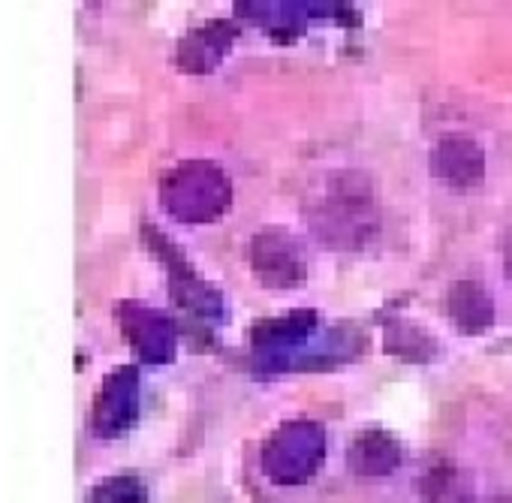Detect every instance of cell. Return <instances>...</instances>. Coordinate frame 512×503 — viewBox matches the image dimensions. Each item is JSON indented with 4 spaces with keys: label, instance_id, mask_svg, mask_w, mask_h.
Here are the masks:
<instances>
[{
    "label": "cell",
    "instance_id": "cell-2",
    "mask_svg": "<svg viewBox=\"0 0 512 503\" xmlns=\"http://www.w3.org/2000/svg\"><path fill=\"white\" fill-rule=\"evenodd\" d=\"M160 199L172 217L184 223H208L226 211L229 181L220 166L205 160H190L163 178Z\"/></svg>",
    "mask_w": 512,
    "mask_h": 503
},
{
    "label": "cell",
    "instance_id": "cell-7",
    "mask_svg": "<svg viewBox=\"0 0 512 503\" xmlns=\"http://www.w3.org/2000/svg\"><path fill=\"white\" fill-rule=\"evenodd\" d=\"M121 326H124L133 350L145 362L160 365V362H169L175 356V329L163 314L127 305V308H121Z\"/></svg>",
    "mask_w": 512,
    "mask_h": 503
},
{
    "label": "cell",
    "instance_id": "cell-5",
    "mask_svg": "<svg viewBox=\"0 0 512 503\" xmlns=\"http://www.w3.org/2000/svg\"><path fill=\"white\" fill-rule=\"evenodd\" d=\"M314 326H317V317L311 311H299L284 320L263 323L253 332V353L260 368H269V371L290 368L293 356L308 344Z\"/></svg>",
    "mask_w": 512,
    "mask_h": 503
},
{
    "label": "cell",
    "instance_id": "cell-4",
    "mask_svg": "<svg viewBox=\"0 0 512 503\" xmlns=\"http://www.w3.org/2000/svg\"><path fill=\"white\" fill-rule=\"evenodd\" d=\"M250 266L266 287H296L305 278L302 247L284 229H266L250 241Z\"/></svg>",
    "mask_w": 512,
    "mask_h": 503
},
{
    "label": "cell",
    "instance_id": "cell-6",
    "mask_svg": "<svg viewBox=\"0 0 512 503\" xmlns=\"http://www.w3.org/2000/svg\"><path fill=\"white\" fill-rule=\"evenodd\" d=\"M139 410V377L133 368H118L106 377L97 407H94V428L103 437H115L127 431Z\"/></svg>",
    "mask_w": 512,
    "mask_h": 503
},
{
    "label": "cell",
    "instance_id": "cell-13",
    "mask_svg": "<svg viewBox=\"0 0 512 503\" xmlns=\"http://www.w3.org/2000/svg\"><path fill=\"white\" fill-rule=\"evenodd\" d=\"M506 272H509V278H512V250L506 254Z\"/></svg>",
    "mask_w": 512,
    "mask_h": 503
},
{
    "label": "cell",
    "instance_id": "cell-3",
    "mask_svg": "<svg viewBox=\"0 0 512 503\" xmlns=\"http://www.w3.org/2000/svg\"><path fill=\"white\" fill-rule=\"evenodd\" d=\"M323 428L317 422H290L266 446V470L281 482L311 476L323 458Z\"/></svg>",
    "mask_w": 512,
    "mask_h": 503
},
{
    "label": "cell",
    "instance_id": "cell-10",
    "mask_svg": "<svg viewBox=\"0 0 512 503\" xmlns=\"http://www.w3.org/2000/svg\"><path fill=\"white\" fill-rule=\"evenodd\" d=\"M449 317L461 332H482L494 320V302L479 284L461 281L449 290Z\"/></svg>",
    "mask_w": 512,
    "mask_h": 503
},
{
    "label": "cell",
    "instance_id": "cell-9",
    "mask_svg": "<svg viewBox=\"0 0 512 503\" xmlns=\"http://www.w3.org/2000/svg\"><path fill=\"white\" fill-rule=\"evenodd\" d=\"M235 31L226 25V22H214L202 31H193L184 43H181V52H178V61L184 70L190 73H205L211 70L229 49Z\"/></svg>",
    "mask_w": 512,
    "mask_h": 503
},
{
    "label": "cell",
    "instance_id": "cell-12",
    "mask_svg": "<svg viewBox=\"0 0 512 503\" xmlns=\"http://www.w3.org/2000/svg\"><path fill=\"white\" fill-rule=\"evenodd\" d=\"M142 500V485L136 479H109L94 488L91 503H136Z\"/></svg>",
    "mask_w": 512,
    "mask_h": 503
},
{
    "label": "cell",
    "instance_id": "cell-8",
    "mask_svg": "<svg viewBox=\"0 0 512 503\" xmlns=\"http://www.w3.org/2000/svg\"><path fill=\"white\" fill-rule=\"evenodd\" d=\"M434 175L449 187H473L485 175V154L467 136H446L434 148Z\"/></svg>",
    "mask_w": 512,
    "mask_h": 503
},
{
    "label": "cell",
    "instance_id": "cell-1",
    "mask_svg": "<svg viewBox=\"0 0 512 503\" xmlns=\"http://www.w3.org/2000/svg\"><path fill=\"white\" fill-rule=\"evenodd\" d=\"M311 223L323 241L335 247H359L377 226L374 196L362 175H335L317 202H311Z\"/></svg>",
    "mask_w": 512,
    "mask_h": 503
},
{
    "label": "cell",
    "instance_id": "cell-11",
    "mask_svg": "<svg viewBox=\"0 0 512 503\" xmlns=\"http://www.w3.org/2000/svg\"><path fill=\"white\" fill-rule=\"evenodd\" d=\"M398 458H401L398 443L383 431H368L356 437L350 452V461L359 473H386L398 464Z\"/></svg>",
    "mask_w": 512,
    "mask_h": 503
}]
</instances>
